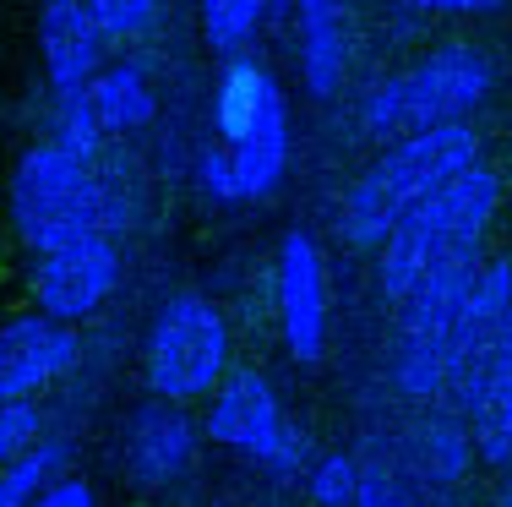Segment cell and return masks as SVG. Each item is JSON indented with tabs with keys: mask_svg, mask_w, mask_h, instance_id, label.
Here are the masks:
<instances>
[{
	"mask_svg": "<svg viewBox=\"0 0 512 507\" xmlns=\"http://www.w3.org/2000/svg\"><path fill=\"white\" fill-rule=\"evenodd\" d=\"M502 186L485 164L458 175L442 197L414 208L393 235L382 240V262H376V284H382L387 306H404L420 284L453 268H480L485 262V229L496 219Z\"/></svg>",
	"mask_w": 512,
	"mask_h": 507,
	"instance_id": "obj_1",
	"label": "cell"
},
{
	"mask_svg": "<svg viewBox=\"0 0 512 507\" xmlns=\"http://www.w3.org/2000/svg\"><path fill=\"white\" fill-rule=\"evenodd\" d=\"M480 164V137L474 126H442V131H414L398 137L365 175L349 186L344 229L355 246H382L414 208L442 197L458 175Z\"/></svg>",
	"mask_w": 512,
	"mask_h": 507,
	"instance_id": "obj_2",
	"label": "cell"
},
{
	"mask_svg": "<svg viewBox=\"0 0 512 507\" xmlns=\"http://www.w3.org/2000/svg\"><path fill=\"white\" fill-rule=\"evenodd\" d=\"M11 219L33 257L77 246L88 235H115L126 224L93 164H77L55 142H33L11 169Z\"/></svg>",
	"mask_w": 512,
	"mask_h": 507,
	"instance_id": "obj_3",
	"label": "cell"
},
{
	"mask_svg": "<svg viewBox=\"0 0 512 507\" xmlns=\"http://www.w3.org/2000/svg\"><path fill=\"white\" fill-rule=\"evenodd\" d=\"M213 137L235 169L240 202L273 197L289 164V99L251 55H229L213 82Z\"/></svg>",
	"mask_w": 512,
	"mask_h": 507,
	"instance_id": "obj_4",
	"label": "cell"
},
{
	"mask_svg": "<svg viewBox=\"0 0 512 507\" xmlns=\"http://www.w3.org/2000/svg\"><path fill=\"white\" fill-rule=\"evenodd\" d=\"M229 322L224 311L207 295H169L164 306L153 311L148 338H142V377H148V393L164 398V404L186 409L191 398L218 393V382L229 377Z\"/></svg>",
	"mask_w": 512,
	"mask_h": 507,
	"instance_id": "obj_5",
	"label": "cell"
},
{
	"mask_svg": "<svg viewBox=\"0 0 512 507\" xmlns=\"http://www.w3.org/2000/svg\"><path fill=\"white\" fill-rule=\"evenodd\" d=\"M485 268V262H480ZM480 268H453L436 273L431 284H420L414 295L398 306V355H393V377L409 398H436L447 377V344L474 295Z\"/></svg>",
	"mask_w": 512,
	"mask_h": 507,
	"instance_id": "obj_6",
	"label": "cell"
},
{
	"mask_svg": "<svg viewBox=\"0 0 512 507\" xmlns=\"http://www.w3.org/2000/svg\"><path fill=\"white\" fill-rule=\"evenodd\" d=\"M202 431L218 448H235V453L256 458V464L278 469V475H295L300 453H306V437L284 420L278 393L262 371H229V377L218 382L213 404H207Z\"/></svg>",
	"mask_w": 512,
	"mask_h": 507,
	"instance_id": "obj_7",
	"label": "cell"
},
{
	"mask_svg": "<svg viewBox=\"0 0 512 507\" xmlns=\"http://www.w3.org/2000/svg\"><path fill=\"white\" fill-rule=\"evenodd\" d=\"M115 289H120L115 235H88L77 246L33 257V300H39V317L60 322V328H77V322L99 317Z\"/></svg>",
	"mask_w": 512,
	"mask_h": 507,
	"instance_id": "obj_8",
	"label": "cell"
},
{
	"mask_svg": "<svg viewBox=\"0 0 512 507\" xmlns=\"http://www.w3.org/2000/svg\"><path fill=\"white\" fill-rule=\"evenodd\" d=\"M512 317V257H491L474 279V295L463 306L458 328H453V344H447V377H442V393L458 415L474 409V393H480V377H485V360H491L496 338H502Z\"/></svg>",
	"mask_w": 512,
	"mask_h": 507,
	"instance_id": "obj_9",
	"label": "cell"
},
{
	"mask_svg": "<svg viewBox=\"0 0 512 507\" xmlns=\"http://www.w3.org/2000/svg\"><path fill=\"white\" fill-rule=\"evenodd\" d=\"M496 71L491 60L469 44H447V50L425 55L414 71H404L409 93V137L414 131H442V126H469V115L491 99Z\"/></svg>",
	"mask_w": 512,
	"mask_h": 507,
	"instance_id": "obj_10",
	"label": "cell"
},
{
	"mask_svg": "<svg viewBox=\"0 0 512 507\" xmlns=\"http://www.w3.org/2000/svg\"><path fill=\"white\" fill-rule=\"evenodd\" d=\"M278 328L295 366H316L327 355V262L306 229L278 240Z\"/></svg>",
	"mask_w": 512,
	"mask_h": 507,
	"instance_id": "obj_11",
	"label": "cell"
},
{
	"mask_svg": "<svg viewBox=\"0 0 512 507\" xmlns=\"http://www.w3.org/2000/svg\"><path fill=\"white\" fill-rule=\"evenodd\" d=\"M82 360L77 328H60L50 317H17L0 328V409L33 404V393L60 382Z\"/></svg>",
	"mask_w": 512,
	"mask_h": 507,
	"instance_id": "obj_12",
	"label": "cell"
},
{
	"mask_svg": "<svg viewBox=\"0 0 512 507\" xmlns=\"http://www.w3.org/2000/svg\"><path fill=\"white\" fill-rule=\"evenodd\" d=\"M197 420L186 415L180 404H164V398H148V404H137V415H131L126 426V458L131 480L137 486H169L175 475H186L191 458H197Z\"/></svg>",
	"mask_w": 512,
	"mask_h": 507,
	"instance_id": "obj_13",
	"label": "cell"
},
{
	"mask_svg": "<svg viewBox=\"0 0 512 507\" xmlns=\"http://www.w3.org/2000/svg\"><path fill=\"white\" fill-rule=\"evenodd\" d=\"M39 55L44 77L55 93H82L104 71V33L93 28L88 6L77 0H50L39 11Z\"/></svg>",
	"mask_w": 512,
	"mask_h": 507,
	"instance_id": "obj_14",
	"label": "cell"
},
{
	"mask_svg": "<svg viewBox=\"0 0 512 507\" xmlns=\"http://www.w3.org/2000/svg\"><path fill=\"white\" fill-rule=\"evenodd\" d=\"M349 71V17L327 0H300V82L311 99H333Z\"/></svg>",
	"mask_w": 512,
	"mask_h": 507,
	"instance_id": "obj_15",
	"label": "cell"
},
{
	"mask_svg": "<svg viewBox=\"0 0 512 507\" xmlns=\"http://www.w3.org/2000/svg\"><path fill=\"white\" fill-rule=\"evenodd\" d=\"M88 99H93V115H99L104 137H109V131H115V137L142 131V126H153V115H158V93H153L148 66H142V60L104 66L99 77H93Z\"/></svg>",
	"mask_w": 512,
	"mask_h": 507,
	"instance_id": "obj_16",
	"label": "cell"
},
{
	"mask_svg": "<svg viewBox=\"0 0 512 507\" xmlns=\"http://www.w3.org/2000/svg\"><path fill=\"white\" fill-rule=\"evenodd\" d=\"M71 464V442L66 437H44L33 453H22L11 469H0V507H33L44 486H55Z\"/></svg>",
	"mask_w": 512,
	"mask_h": 507,
	"instance_id": "obj_17",
	"label": "cell"
},
{
	"mask_svg": "<svg viewBox=\"0 0 512 507\" xmlns=\"http://www.w3.org/2000/svg\"><path fill=\"white\" fill-rule=\"evenodd\" d=\"M55 148L60 153H71L77 164H93L99 159V148H104V126H99V115H93V99H88V88L82 93H55Z\"/></svg>",
	"mask_w": 512,
	"mask_h": 507,
	"instance_id": "obj_18",
	"label": "cell"
},
{
	"mask_svg": "<svg viewBox=\"0 0 512 507\" xmlns=\"http://www.w3.org/2000/svg\"><path fill=\"white\" fill-rule=\"evenodd\" d=\"M262 22H267V6H256V0H207L202 6V33L224 60L240 55V44H246Z\"/></svg>",
	"mask_w": 512,
	"mask_h": 507,
	"instance_id": "obj_19",
	"label": "cell"
},
{
	"mask_svg": "<svg viewBox=\"0 0 512 507\" xmlns=\"http://www.w3.org/2000/svg\"><path fill=\"white\" fill-rule=\"evenodd\" d=\"M360 126H365V137H376V142L398 137V131L409 137V93H404V71H398V77L371 82V93L360 99Z\"/></svg>",
	"mask_w": 512,
	"mask_h": 507,
	"instance_id": "obj_20",
	"label": "cell"
},
{
	"mask_svg": "<svg viewBox=\"0 0 512 507\" xmlns=\"http://www.w3.org/2000/svg\"><path fill=\"white\" fill-rule=\"evenodd\" d=\"M360 491V464L344 453H327L311 464V502L316 507H355Z\"/></svg>",
	"mask_w": 512,
	"mask_h": 507,
	"instance_id": "obj_21",
	"label": "cell"
},
{
	"mask_svg": "<svg viewBox=\"0 0 512 507\" xmlns=\"http://www.w3.org/2000/svg\"><path fill=\"white\" fill-rule=\"evenodd\" d=\"M88 17H93V28L104 33V44H115V39H137V33H148L158 22V6L153 0H93Z\"/></svg>",
	"mask_w": 512,
	"mask_h": 507,
	"instance_id": "obj_22",
	"label": "cell"
},
{
	"mask_svg": "<svg viewBox=\"0 0 512 507\" xmlns=\"http://www.w3.org/2000/svg\"><path fill=\"white\" fill-rule=\"evenodd\" d=\"M44 442V409L39 404H6L0 409V469H11L22 453Z\"/></svg>",
	"mask_w": 512,
	"mask_h": 507,
	"instance_id": "obj_23",
	"label": "cell"
},
{
	"mask_svg": "<svg viewBox=\"0 0 512 507\" xmlns=\"http://www.w3.org/2000/svg\"><path fill=\"white\" fill-rule=\"evenodd\" d=\"M474 453V442L463 437L453 420H436V426H425V458H436V469H442L447 480H458L463 458Z\"/></svg>",
	"mask_w": 512,
	"mask_h": 507,
	"instance_id": "obj_24",
	"label": "cell"
},
{
	"mask_svg": "<svg viewBox=\"0 0 512 507\" xmlns=\"http://www.w3.org/2000/svg\"><path fill=\"white\" fill-rule=\"evenodd\" d=\"M197 186H202L207 202H240L235 169H229V159L218 153V142H207V148L197 153Z\"/></svg>",
	"mask_w": 512,
	"mask_h": 507,
	"instance_id": "obj_25",
	"label": "cell"
},
{
	"mask_svg": "<svg viewBox=\"0 0 512 507\" xmlns=\"http://www.w3.org/2000/svg\"><path fill=\"white\" fill-rule=\"evenodd\" d=\"M355 507H409V497H404V486H398L387 469H360Z\"/></svg>",
	"mask_w": 512,
	"mask_h": 507,
	"instance_id": "obj_26",
	"label": "cell"
},
{
	"mask_svg": "<svg viewBox=\"0 0 512 507\" xmlns=\"http://www.w3.org/2000/svg\"><path fill=\"white\" fill-rule=\"evenodd\" d=\"M33 507H99V491H93L82 475H60L55 486L39 491V502H33Z\"/></svg>",
	"mask_w": 512,
	"mask_h": 507,
	"instance_id": "obj_27",
	"label": "cell"
},
{
	"mask_svg": "<svg viewBox=\"0 0 512 507\" xmlns=\"http://www.w3.org/2000/svg\"><path fill=\"white\" fill-rule=\"evenodd\" d=\"M502 507H512V475H507V486H502Z\"/></svg>",
	"mask_w": 512,
	"mask_h": 507,
	"instance_id": "obj_28",
	"label": "cell"
},
{
	"mask_svg": "<svg viewBox=\"0 0 512 507\" xmlns=\"http://www.w3.org/2000/svg\"><path fill=\"white\" fill-rule=\"evenodd\" d=\"M507 475H512V464H507Z\"/></svg>",
	"mask_w": 512,
	"mask_h": 507,
	"instance_id": "obj_29",
	"label": "cell"
}]
</instances>
